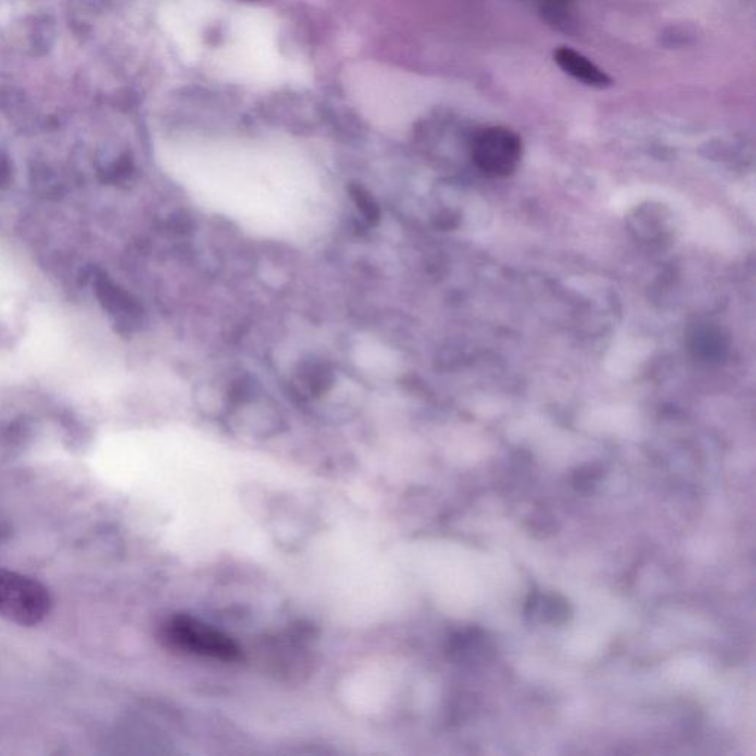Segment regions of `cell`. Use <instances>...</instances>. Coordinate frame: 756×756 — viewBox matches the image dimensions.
<instances>
[{"label": "cell", "mask_w": 756, "mask_h": 756, "mask_svg": "<svg viewBox=\"0 0 756 756\" xmlns=\"http://www.w3.org/2000/svg\"><path fill=\"white\" fill-rule=\"evenodd\" d=\"M52 597L48 588L23 573L0 569V619L34 627L51 612Z\"/></svg>", "instance_id": "6da1fadb"}, {"label": "cell", "mask_w": 756, "mask_h": 756, "mask_svg": "<svg viewBox=\"0 0 756 756\" xmlns=\"http://www.w3.org/2000/svg\"><path fill=\"white\" fill-rule=\"evenodd\" d=\"M161 638L179 652L216 661H237L241 655L240 647L228 635L188 616L169 619L161 628Z\"/></svg>", "instance_id": "7a4b0ae2"}, {"label": "cell", "mask_w": 756, "mask_h": 756, "mask_svg": "<svg viewBox=\"0 0 756 756\" xmlns=\"http://www.w3.org/2000/svg\"><path fill=\"white\" fill-rule=\"evenodd\" d=\"M522 153V139L507 127H486L476 133L472 141L473 163L483 175L491 178L513 175Z\"/></svg>", "instance_id": "3957f363"}, {"label": "cell", "mask_w": 756, "mask_h": 756, "mask_svg": "<svg viewBox=\"0 0 756 756\" xmlns=\"http://www.w3.org/2000/svg\"><path fill=\"white\" fill-rule=\"evenodd\" d=\"M554 61L578 82L593 88H606L612 83L610 77L588 58L570 48H560L554 52Z\"/></svg>", "instance_id": "277c9868"}, {"label": "cell", "mask_w": 756, "mask_h": 756, "mask_svg": "<svg viewBox=\"0 0 756 756\" xmlns=\"http://www.w3.org/2000/svg\"><path fill=\"white\" fill-rule=\"evenodd\" d=\"M687 347L696 359L703 362L718 361L727 350L723 331L711 324H696L687 333Z\"/></svg>", "instance_id": "5b68a950"}, {"label": "cell", "mask_w": 756, "mask_h": 756, "mask_svg": "<svg viewBox=\"0 0 756 756\" xmlns=\"http://www.w3.org/2000/svg\"><path fill=\"white\" fill-rule=\"evenodd\" d=\"M526 613L529 615H536L538 613L539 619L545 624L553 625V627H560L565 625L572 616V609L566 599L560 596H539V594H531L526 603Z\"/></svg>", "instance_id": "8992f818"}, {"label": "cell", "mask_w": 756, "mask_h": 756, "mask_svg": "<svg viewBox=\"0 0 756 756\" xmlns=\"http://www.w3.org/2000/svg\"><path fill=\"white\" fill-rule=\"evenodd\" d=\"M350 195H352L353 201L367 221L376 223L380 219V207L367 189L353 185V187H350Z\"/></svg>", "instance_id": "52a82bcc"}, {"label": "cell", "mask_w": 756, "mask_h": 756, "mask_svg": "<svg viewBox=\"0 0 756 756\" xmlns=\"http://www.w3.org/2000/svg\"><path fill=\"white\" fill-rule=\"evenodd\" d=\"M601 476H603L601 470H597L596 467H585V469L578 470V472L573 474V486L579 492L593 491L597 483H599Z\"/></svg>", "instance_id": "ba28073f"}]
</instances>
